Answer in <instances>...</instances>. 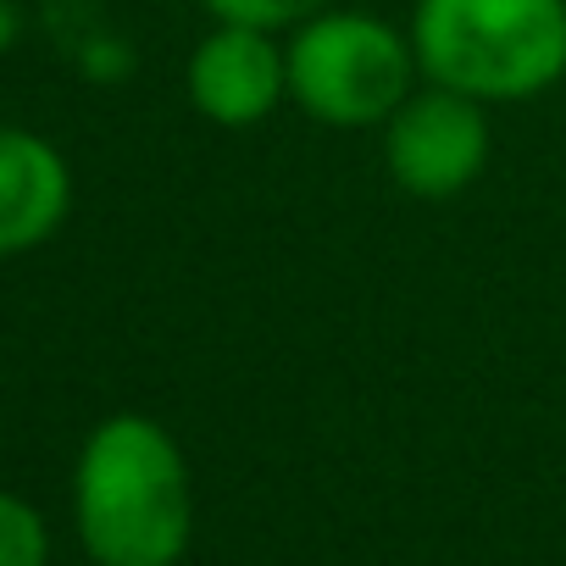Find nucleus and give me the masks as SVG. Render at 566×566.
Masks as SVG:
<instances>
[{"label": "nucleus", "instance_id": "nucleus-8", "mask_svg": "<svg viewBox=\"0 0 566 566\" xmlns=\"http://www.w3.org/2000/svg\"><path fill=\"white\" fill-rule=\"evenodd\" d=\"M206 12L217 23H244V29L277 34V29H301L317 12H328V0H206Z\"/></svg>", "mask_w": 566, "mask_h": 566}, {"label": "nucleus", "instance_id": "nucleus-1", "mask_svg": "<svg viewBox=\"0 0 566 566\" xmlns=\"http://www.w3.org/2000/svg\"><path fill=\"white\" fill-rule=\"evenodd\" d=\"M73 527L95 566H178L195 533V483L178 439L117 411L90 428L73 467Z\"/></svg>", "mask_w": 566, "mask_h": 566}, {"label": "nucleus", "instance_id": "nucleus-3", "mask_svg": "<svg viewBox=\"0 0 566 566\" xmlns=\"http://www.w3.org/2000/svg\"><path fill=\"white\" fill-rule=\"evenodd\" d=\"M283 62H290V101L328 128L389 123L422 73L411 34H395L367 12H317L295 29Z\"/></svg>", "mask_w": 566, "mask_h": 566}, {"label": "nucleus", "instance_id": "nucleus-10", "mask_svg": "<svg viewBox=\"0 0 566 566\" xmlns=\"http://www.w3.org/2000/svg\"><path fill=\"white\" fill-rule=\"evenodd\" d=\"M18 40H23V12L12 7V0H0V56H7Z\"/></svg>", "mask_w": 566, "mask_h": 566}, {"label": "nucleus", "instance_id": "nucleus-9", "mask_svg": "<svg viewBox=\"0 0 566 566\" xmlns=\"http://www.w3.org/2000/svg\"><path fill=\"white\" fill-rule=\"evenodd\" d=\"M128 62H134V56H128L117 40H90V51H84V73H90V78H117Z\"/></svg>", "mask_w": 566, "mask_h": 566}, {"label": "nucleus", "instance_id": "nucleus-4", "mask_svg": "<svg viewBox=\"0 0 566 566\" xmlns=\"http://www.w3.org/2000/svg\"><path fill=\"white\" fill-rule=\"evenodd\" d=\"M384 156H389V172L406 195H422V200L461 195L489 161L483 101H472L461 90H444V84H433L422 95H406L400 112L389 117Z\"/></svg>", "mask_w": 566, "mask_h": 566}, {"label": "nucleus", "instance_id": "nucleus-5", "mask_svg": "<svg viewBox=\"0 0 566 566\" xmlns=\"http://www.w3.org/2000/svg\"><path fill=\"white\" fill-rule=\"evenodd\" d=\"M290 95V62L272 34L217 23L189 56V101L217 128H250Z\"/></svg>", "mask_w": 566, "mask_h": 566}, {"label": "nucleus", "instance_id": "nucleus-2", "mask_svg": "<svg viewBox=\"0 0 566 566\" xmlns=\"http://www.w3.org/2000/svg\"><path fill=\"white\" fill-rule=\"evenodd\" d=\"M417 67L472 101H527L566 78V0H417Z\"/></svg>", "mask_w": 566, "mask_h": 566}, {"label": "nucleus", "instance_id": "nucleus-7", "mask_svg": "<svg viewBox=\"0 0 566 566\" xmlns=\"http://www.w3.org/2000/svg\"><path fill=\"white\" fill-rule=\"evenodd\" d=\"M0 566H51V527L34 500L0 489Z\"/></svg>", "mask_w": 566, "mask_h": 566}, {"label": "nucleus", "instance_id": "nucleus-6", "mask_svg": "<svg viewBox=\"0 0 566 566\" xmlns=\"http://www.w3.org/2000/svg\"><path fill=\"white\" fill-rule=\"evenodd\" d=\"M73 211L67 156L18 123H0V255L40 250Z\"/></svg>", "mask_w": 566, "mask_h": 566}]
</instances>
